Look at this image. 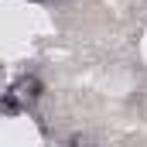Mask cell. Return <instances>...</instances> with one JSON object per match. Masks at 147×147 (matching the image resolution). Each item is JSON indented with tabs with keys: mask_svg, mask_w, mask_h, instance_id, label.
I'll use <instances>...</instances> for the list:
<instances>
[{
	"mask_svg": "<svg viewBox=\"0 0 147 147\" xmlns=\"http://www.w3.org/2000/svg\"><path fill=\"white\" fill-rule=\"evenodd\" d=\"M38 99H41V79L38 75H17L10 82V89L3 92V113L7 116H14V113H21V110L28 113Z\"/></svg>",
	"mask_w": 147,
	"mask_h": 147,
	"instance_id": "cell-1",
	"label": "cell"
}]
</instances>
